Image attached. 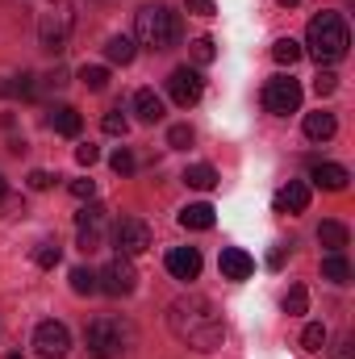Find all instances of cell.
<instances>
[{
	"label": "cell",
	"instance_id": "2e32d148",
	"mask_svg": "<svg viewBox=\"0 0 355 359\" xmlns=\"http://www.w3.org/2000/svg\"><path fill=\"white\" fill-rule=\"evenodd\" d=\"M309 180L318 184V188H326V192H343L347 188V168H339V163H318L314 172H309Z\"/></svg>",
	"mask_w": 355,
	"mask_h": 359
},
{
	"label": "cell",
	"instance_id": "8d00e7d4",
	"mask_svg": "<svg viewBox=\"0 0 355 359\" xmlns=\"http://www.w3.org/2000/svg\"><path fill=\"white\" fill-rule=\"evenodd\" d=\"M96 159H100V151H96L92 142H84V147H76V163H84V168H92Z\"/></svg>",
	"mask_w": 355,
	"mask_h": 359
},
{
	"label": "cell",
	"instance_id": "5bb4252c",
	"mask_svg": "<svg viewBox=\"0 0 355 359\" xmlns=\"http://www.w3.org/2000/svg\"><path fill=\"white\" fill-rule=\"evenodd\" d=\"M168 271H172L176 280H196V276H201V251H196V247H176V251H168Z\"/></svg>",
	"mask_w": 355,
	"mask_h": 359
},
{
	"label": "cell",
	"instance_id": "9a60e30c",
	"mask_svg": "<svg viewBox=\"0 0 355 359\" xmlns=\"http://www.w3.org/2000/svg\"><path fill=\"white\" fill-rule=\"evenodd\" d=\"M134 113H138V121H147V126L163 121V96L155 88H138L134 92Z\"/></svg>",
	"mask_w": 355,
	"mask_h": 359
},
{
	"label": "cell",
	"instance_id": "603a6c76",
	"mask_svg": "<svg viewBox=\"0 0 355 359\" xmlns=\"http://www.w3.org/2000/svg\"><path fill=\"white\" fill-rule=\"evenodd\" d=\"M322 280H330V284H347V280H351V264L343 259V251L322 259Z\"/></svg>",
	"mask_w": 355,
	"mask_h": 359
},
{
	"label": "cell",
	"instance_id": "ffe728a7",
	"mask_svg": "<svg viewBox=\"0 0 355 359\" xmlns=\"http://www.w3.org/2000/svg\"><path fill=\"white\" fill-rule=\"evenodd\" d=\"M134 55H138V46H134V38H126V34H117V38H109V42H105V59H109V63L130 67V63H134Z\"/></svg>",
	"mask_w": 355,
	"mask_h": 359
},
{
	"label": "cell",
	"instance_id": "d590c367",
	"mask_svg": "<svg viewBox=\"0 0 355 359\" xmlns=\"http://www.w3.org/2000/svg\"><path fill=\"white\" fill-rule=\"evenodd\" d=\"M72 196H76V201H92V196H96V184H92V180H72Z\"/></svg>",
	"mask_w": 355,
	"mask_h": 359
},
{
	"label": "cell",
	"instance_id": "3957f363",
	"mask_svg": "<svg viewBox=\"0 0 355 359\" xmlns=\"http://www.w3.org/2000/svg\"><path fill=\"white\" fill-rule=\"evenodd\" d=\"M134 343H138V330L126 318H96L84 330V347L92 359H121L134 351Z\"/></svg>",
	"mask_w": 355,
	"mask_h": 359
},
{
	"label": "cell",
	"instance_id": "4fadbf2b",
	"mask_svg": "<svg viewBox=\"0 0 355 359\" xmlns=\"http://www.w3.org/2000/svg\"><path fill=\"white\" fill-rule=\"evenodd\" d=\"M217 268H222V276H226V280H247V276L255 271V259H251L243 247H222Z\"/></svg>",
	"mask_w": 355,
	"mask_h": 359
},
{
	"label": "cell",
	"instance_id": "d6a6232c",
	"mask_svg": "<svg viewBox=\"0 0 355 359\" xmlns=\"http://www.w3.org/2000/svg\"><path fill=\"white\" fill-rule=\"evenodd\" d=\"M192 59H196V63H213V59H217L213 38H196V42H192Z\"/></svg>",
	"mask_w": 355,
	"mask_h": 359
},
{
	"label": "cell",
	"instance_id": "83f0119b",
	"mask_svg": "<svg viewBox=\"0 0 355 359\" xmlns=\"http://www.w3.org/2000/svg\"><path fill=\"white\" fill-rule=\"evenodd\" d=\"M38 76H29V72H21V76H13V84H8V92L13 96H21V100H34L38 96V84H34Z\"/></svg>",
	"mask_w": 355,
	"mask_h": 359
},
{
	"label": "cell",
	"instance_id": "ac0fdd59",
	"mask_svg": "<svg viewBox=\"0 0 355 359\" xmlns=\"http://www.w3.org/2000/svg\"><path fill=\"white\" fill-rule=\"evenodd\" d=\"M51 126H55V134H63V138H80V130H84V121H80V113H76L72 104L51 109Z\"/></svg>",
	"mask_w": 355,
	"mask_h": 359
},
{
	"label": "cell",
	"instance_id": "4dcf8cb0",
	"mask_svg": "<svg viewBox=\"0 0 355 359\" xmlns=\"http://www.w3.org/2000/svg\"><path fill=\"white\" fill-rule=\"evenodd\" d=\"M100 130L117 138V134H126V130H130V121H126V113H121V109H109V113H105V121H100Z\"/></svg>",
	"mask_w": 355,
	"mask_h": 359
},
{
	"label": "cell",
	"instance_id": "9c48e42d",
	"mask_svg": "<svg viewBox=\"0 0 355 359\" xmlns=\"http://www.w3.org/2000/svg\"><path fill=\"white\" fill-rule=\"evenodd\" d=\"M34 347H38V355L42 359H63L72 351V330L63 326V322H38V330H34Z\"/></svg>",
	"mask_w": 355,
	"mask_h": 359
},
{
	"label": "cell",
	"instance_id": "7402d4cb",
	"mask_svg": "<svg viewBox=\"0 0 355 359\" xmlns=\"http://www.w3.org/2000/svg\"><path fill=\"white\" fill-rule=\"evenodd\" d=\"M184 184L196 188V192H209V188H217V172H213L209 163H192V168L184 172Z\"/></svg>",
	"mask_w": 355,
	"mask_h": 359
},
{
	"label": "cell",
	"instance_id": "4316f807",
	"mask_svg": "<svg viewBox=\"0 0 355 359\" xmlns=\"http://www.w3.org/2000/svg\"><path fill=\"white\" fill-rule=\"evenodd\" d=\"M59 259H63L59 243H38V247H34V264H38V268H55Z\"/></svg>",
	"mask_w": 355,
	"mask_h": 359
},
{
	"label": "cell",
	"instance_id": "44dd1931",
	"mask_svg": "<svg viewBox=\"0 0 355 359\" xmlns=\"http://www.w3.org/2000/svg\"><path fill=\"white\" fill-rule=\"evenodd\" d=\"M347 238H351V234H347L343 222H322V226H318V243H322L330 255H339V251L347 247Z\"/></svg>",
	"mask_w": 355,
	"mask_h": 359
},
{
	"label": "cell",
	"instance_id": "277c9868",
	"mask_svg": "<svg viewBox=\"0 0 355 359\" xmlns=\"http://www.w3.org/2000/svg\"><path fill=\"white\" fill-rule=\"evenodd\" d=\"M134 34L151 50H172L180 42V13H172L168 4H142L134 17Z\"/></svg>",
	"mask_w": 355,
	"mask_h": 359
},
{
	"label": "cell",
	"instance_id": "60d3db41",
	"mask_svg": "<svg viewBox=\"0 0 355 359\" xmlns=\"http://www.w3.org/2000/svg\"><path fill=\"white\" fill-rule=\"evenodd\" d=\"M267 264H272V268H280V264H284V247H276V251L267 255Z\"/></svg>",
	"mask_w": 355,
	"mask_h": 359
},
{
	"label": "cell",
	"instance_id": "f1b7e54d",
	"mask_svg": "<svg viewBox=\"0 0 355 359\" xmlns=\"http://www.w3.org/2000/svg\"><path fill=\"white\" fill-rule=\"evenodd\" d=\"M72 292H80V297L96 292V271L92 268H76L72 271Z\"/></svg>",
	"mask_w": 355,
	"mask_h": 359
},
{
	"label": "cell",
	"instance_id": "1f68e13d",
	"mask_svg": "<svg viewBox=\"0 0 355 359\" xmlns=\"http://www.w3.org/2000/svg\"><path fill=\"white\" fill-rule=\"evenodd\" d=\"M109 163H113V172H117V176H130V172H134V168H138V159H134V155H130V151H126V147H117V151H113V159H109Z\"/></svg>",
	"mask_w": 355,
	"mask_h": 359
},
{
	"label": "cell",
	"instance_id": "74e56055",
	"mask_svg": "<svg viewBox=\"0 0 355 359\" xmlns=\"http://www.w3.org/2000/svg\"><path fill=\"white\" fill-rule=\"evenodd\" d=\"M51 172H29V188H34V192H46V188H51Z\"/></svg>",
	"mask_w": 355,
	"mask_h": 359
},
{
	"label": "cell",
	"instance_id": "b9f144b4",
	"mask_svg": "<svg viewBox=\"0 0 355 359\" xmlns=\"http://www.w3.org/2000/svg\"><path fill=\"white\" fill-rule=\"evenodd\" d=\"M280 4H284V8H293V4H301V0H280Z\"/></svg>",
	"mask_w": 355,
	"mask_h": 359
},
{
	"label": "cell",
	"instance_id": "d4e9b609",
	"mask_svg": "<svg viewBox=\"0 0 355 359\" xmlns=\"http://www.w3.org/2000/svg\"><path fill=\"white\" fill-rule=\"evenodd\" d=\"M305 309H309V292H305L301 284H293V288H288V297H284V313H288V318H297V313H305Z\"/></svg>",
	"mask_w": 355,
	"mask_h": 359
},
{
	"label": "cell",
	"instance_id": "f35d334b",
	"mask_svg": "<svg viewBox=\"0 0 355 359\" xmlns=\"http://www.w3.org/2000/svg\"><path fill=\"white\" fill-rule=\"evenodd\" d=\"M188 4V13H196V17H213V0H184Z\"/></svg>",
	"mask_w": 355,
	"mask_h": 359
},
{
	"label": "cell",
	"instance_id": "30bf717a",
	"mask_svg": "<svg viewBox=\"0 0 355 359\" xmlns=\"http://www.w3.org/2000/svg\"><path fill=\"white\" fill-rule=\"evenodd\" d=\"M201 92H205V80H201V72H192V67H176V72L168 76V96L176 100L180 109H192V104L201 100Z\"/></svg>",
	"mask_w": 355,
	"mask_h": 359
},
{
	"label": "cell",
	"instance_id": "52a82bcc",
	"mask_svg": "<svg viewBox=\"0 0 355 359\" xmlns=\"http://www.w3.org/2000/svg\"><path fill=\"white\" fill-rule=\"evenodd\" d=\"M264 109L276 113V117H288L301 109V84L293 76H272L264 84Z\"/></svg>",
	"mask_w": 355,
	"mask_h": 359
},
{
	"label": "cell",
	"instance_id": "836d02e7",
	"mask_svg": "<svg viewBox=\"0 0 355 359\" xmlns=\"http://www.w3.org/2000/svg\"><path fill=\"white\" fill-rule=\"evenodd\" d=\"M192 138H196V134H192V126H172V130H168V142H172L176 151H188V147H192Z\"/></svg>",
	"mask_w": 355,
	"mask_h": 359
},
{
	"label": "cell",
	"instance_id": "cb8c5ba5",
	"mask_svg": "<svg viewBox=\"0 0 355 359\" xmlns=\"http://www.w3.org/2000/svg\"><path fill=\"white\" fill-rule=\"evenodd\" d=\"M301 55H305V50H301V42H293V38H280V42L272 46V59H276L280 67H293Z\"/></svg>",
	"mask_w": 355,
	"mask_h": 359
},
{
	"label": "cell",
	"instance_id": "8fae6325",
	"mask_svg": "<svg viewBox=\"0 0 355 359\" xmlns=\"http://www.w3.org/2000/svg\"><path fill=\"white\" fill-rule=\"evenodd\" d=\"M76 226H80V251H84V255L100 251V243H105V209H100V205L80 209V213H76Z\"/></svg>",
	"mask_w": 355,
	"mask_h": 359
},
{
	"label": "cell",
	"instance_id": "f546056e",
	"mask_svg": "<svg viewBox=\"0 0 355 359\" xmlns=\"http://www.w3.org/2000/svg\"><path fill=\"white\" fill-rule=\"evenodd\" d=\"M80 80H84V88L88 92H105L109 88V72H105V67H84Z\"/></svg>",
	"mask_w": 355,
	"mask_h": 359
},
{
	"label": "cell",
	"instance_id": "e0dca14e",
	"mask_svg": "<svg viewBox=\"0 0 355 359\" xmlns=\"http://www.w3.org/2000/svg\"><path fill=\"white\" fill-rule=\"evenodd\" d=\"M180 226H184V230H213V205H209V201L184 205V209H180Z\"/></svg>",
	"mask_w": 355,
	"mask_h": 359
},
{
	"label": "cell",
	"instance_id": "e575fe53",
	"mask_svg": "<svg viewBox=\"0 0 355 359\" xmlns=\"http://www.w3.org/2000/svg\"><path fill=\"white\" fill-rule=\"evenodd\" d=\"M335 88H339V76H335V72H318V80H314V92H318V96H330Z\"/></svg>",
	"mask_w": 355,
	"mask_h": 359
},
{
	"label": "cell",
	"instance_id": "ba28073f",
	"mask_svg": "<svg viewBox=\"0 0 355 359\" xmlns=\"http://www.w3.org/2000/svg\"><path fill=\"white\" fill-rule=\"evenodd\" d=\"M113 247H117V255H126V259L142 255V251L151 247V226H147L142 217H121V222L113 226Z\"/></svg>",
	"mask_w": 355,
	"mask_h": 359
},
{
	"label": "cell",
	"instance_id": "d6986e66",
	"mask_svg": "<svg viewBox=\"0 0 355 359\" xmlns=\"http://www.w3.org/2000/svg\"><path fill=\"white\" fill-rule=\"evenodd\" d=\"M335 130H339V121H335V113H305V138H314V142H326V138H335Z\"/></svg>",
	"mask_w": 355,
	"mask_h": 359
},
{
	"label": "cell",
	"instance_id": "7c38bea8",
	"mask_svg": "<svg viewBox=\"0 0 355 359\" xmlns=\"http://www.w3.org/2000/svg\"><path fill=\"white\" fill-rule=\"evenodd\" d=\"M305 209H309V184L288 180V184L276 192V213H305Z\"/></svg>",
	"mask_w": 355,
	"mask_h": 359
},
{
	"label": "cell",
	"instance_id": "8992f818",
	"mask_svg": "<svg viewBox=\"0 0 355 359\" xmlns=\"http://www.w3.org/2000/svg\"><path fill=\"white\" fill-rule=\"evenodd\" d=\"M134 288H138V271H134V264L126 255L109 259L105 271L96 276V292H105V297H130Z\"/></svg>",
	"mask_w": 355,
	"mask_h": 359
},
{
	"label": "cell",
	"instance_id": "484cf974",
	"mask_svg": "<svg viewBox=\"0 0 355 359\" xmlns=\"http://www.w3.org/2000/svg\"><path fill=\"white\" fill-rule=\"evenodd\" d=\"M301 347H305V351H322V347H326V326H322V322H309V326L301 330Z\"/></svg>",
	"mask_w": 355,
	"mask_h": 359
},
{
	"label": "cell",
	"instance_id": "6da1fadb",
	"mask_svg": "<svg viewBox=\"0 0 355 359\" xmlns=\"http://www.w3.org/2000/svg\"><path fill=\"white\" fill-rule=\"evenodd\" d=\"M168 326H172V334L180 343L192 347V351H217L222 339H226V322H222L217 305L205 301V297H180V301H172Z\"/></svg>",
	"mask_w": 355,
	"mask_h": 359
},
{
	"label": "cell",
	"instance_id": "5b68a950",
	"mask_svg": "<svg viewBox=\"0 0 355 359\" xmlns=\"http://www.w3.org/2000/svg\"><path fill=\"white\" fill-rule=\"evenodd\" d=\"M72 29H76V8H72V0H42V4H38V38H42V50L63 55Z\"/></svg>",
	"mask_w": 355,
	"mask_h": 359
},
{
	"label": "cell",
	"instance_id": "7a4b0ae2",
	"mask_svg": "<svg viewBox=\"0 0 355 359\" xmlns=\"http://www.w3.org/2000/svg\"><path fill=\"white\" fill-rule=\"evenodd\" d=\"M347 46H351V34H347V21L339 13H318L305 29V50L318 67H330L339 59H347Z\"/></svg>",
	"mask_w": 355,
	"mask_h": 359
},
{
	"label": "cell",
	"instance_id": "7bdbcfd3",
	"mask_svg": "<svg viewBox=\"0 0 355 359\" xmlns=\"http://www.w3.org/2000/svg\"><path fill=\"white\" fill-rule=\"evenodd\" d=\"M0 196H4V176H0Z\"/></svg>",
	"mask_w": 355,
	"mask_h": 359
},
{
	"label": "cell",
	"instance_id": "ab89813d",
	"mask_svg": "<svg viewBox=\"0 0 355 359\" xmlns=\"http://www.w3.org/2000/svg\"><path fill=\"white\" fill-rule=\"evenodd\" d=\"M335 359H351V339H343V343H339V351H335Z\"/></svg>",
	"mask_w": 355,
	"mask_h": 359
}]
</instances>
